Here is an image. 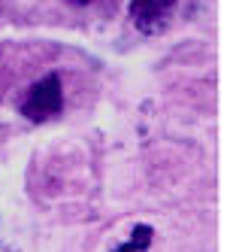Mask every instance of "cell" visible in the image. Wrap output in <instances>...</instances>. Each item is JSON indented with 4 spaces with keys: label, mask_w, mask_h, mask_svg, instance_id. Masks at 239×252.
I'll list each match as a JSON object with an SVG mask.
<instances>
[{
    "label": "cell",
    "mask_w": 239,
    "mask_h": 252,
    "mask_svg": "<svg viewBox=\"0 0 239 252\" xmlns=\"http://www.w3.org/2000/svg\"><path fill=\"white\" fill-rule=\"evenodd\" d=\"M149 243H152V228H149V225H139V228L133 231L131 243H124L118 252H136V249H145Z\"/></svg>",
    "instance_id": "3"
},
{
    "label": "cell",
    "mask_w": 239,
    "mask_h": 252,
    "mask_svg": "<svg viewBox=\"0 0 239 252\" xmlns=\"http://www.w3.org/2000/svg\"><path fill=\"white\" fill-rule=\"evenodd\" d=\"M173 6H176V0H131V19L136 22L139 31L152 33L167 22Z\"/></svg>",
    "instance_id": "2"
},
{
    "label": "cell",
    "mask_w": 239,
    "mask_h": 252,
    "mask_svg": "<svg viewBox=\"0 0 239 252\" xmlns=\"http://www.w3.org/2000/svg\"><path fill=\"white\" fill-rule=\"evenodd\" d=\"M70 3H88V0H70Z\"/></svg>",
    "instance_id": "4"
},
{
    "label": "cell",
    "mask_w": 239,
    "mask_h": 252,
    "mask_svg": "<svg viewBox=\"0 0 239 252\" xmlns=\"http://www.w3.org/2000/svg\"><path fill=\"white\" fill-rule=\"evenodd\" d=\"M61 106H64V85H61V79L58 76H46V79H40L30 92H27V97H25V103H22V113L30 119V122H46V119H52V116H58L61 113Z\"/></svg>",
    "instance_id": "1"
}]
</instances>
